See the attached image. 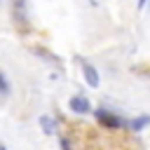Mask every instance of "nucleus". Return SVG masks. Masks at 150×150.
Here are the masks:
<instances>
[{"mask_svg": "<svg viewBox=\"0 0 150 150\" xmlns=\"http://www.w3.org/2000/svg\"><path fill=\"white\" fill-rule=\"evenodd\" d=\"M68 108L75 112V115H87V112H91V103H89V98L87 96H70V101H68Z\"/></svg>", "mask_w": 150, "mask_h": 150, "instance_id": "1", "label": "nucleus"}, {"mask_svg": "<svg viewBox=\"0 0 150 150\" xmlns=\"http://www.w3.org/2000/svg\"><path fill=\"white\" fill-rule=\"evenodd\" d=\"M96 120H98L103 127H108V129H120V127H122V120L115 117L110 110H103V108L96 110Z\"/></svg>", "mask_w": 150, "mask_h": 150, "instance_id": "2", "label": "nucleus"}, {"mask_svg": "<svg viewBox=\"0 0 150 150\" xmlns=\"http://www.w3.org/2000/svg\"><path fill=\"white\" fill-rule=\"evenodd\" d=\"M82 73H84V80H87V84L91 87V89H96L98 84H101V77H98V70L89 63V61H82Z\"/></svg>", "mask_w": 150, "mask_h": 150, "instance_id": "3", "label": "nucleus"}, {"mask_svg": "<svg viewBox=\"0 0 150 150\" xmlns=\"http://www.w3.org/2000/svg\"><path fill=\"white\" fill-rule=\"evenodd\" d=\"M40 127H42V131H45V134H54V129H56V122H54L52 117L42 115V117H40Z\"/></svg>", "mask_w": 150, "mask_h": 150, "instance_id": "4", "label": "nucleus"}, {"mask_svg": "<svg viewBox=\"0 0 150 150\" xmlns=\"http://www.w3.org/2000/svg\"><path fill=\"white\" fill-rule=\"evenodd\" d=\"M148 124H150V117L145 115V117H136V120H131V122H129V129H131V131H141V129L148 127Z\"/></svg>", "mask_w": 150, "mask_h": 150, "instance_id": "5", "label": "nucleus"}, {"mask_svg": "<svg viewBox=\"0 0 150 150\" xmlns=\"http://www.w3.org/2000/svg\"><path fill=\"white\" fill-rule=\"evenodd\" d=\"M12 94V87H9V80H7V75L0 70V96H9Z\"/></svg>", "mask_w": 150, "mask_h": 150, "instance_id": "6", "label": "nucleus"}, {"mask_svg": "<svg viewBox=\"0 0 150 150\" xmlns=\"http://www.w3.org/2000/svg\"><path fill=\"white\" fill-rule=\"evenodd\" d=\"M61 148H63V150H70V143H68L66 138H61Z\"/></svg>", "mask_w": 150, "mask_h": 150, "instance_id": "7", "label": "nucleus"}, {"mask_svg": "<svg viewBox=\"0 0 150 150\" xmlns=\"http://www.w3.org/2000/svg\"><path fill=\"white\" fill-rule=\"evenodd\" d=\"M145 5H148V0H138V9H143Z\"/></svg>", "mask_w": 150, "mask_h": 150, "instance_id": "8", "label": "nucleus"}, {"mask_svg": "<svg viewBox=\"0 0 150 150\" xmlns=\"http://www.w3.org/2000/svg\"><path fill=\"white\" fill-rule=\"evenodd\" d=\"M89 2H91V5H98V0H89Z\"/></svg>", "mask_w": 150, "mask_h": 150, "instance_id": "9", "label": "nucleus"}, {"mask_svg": "<svg viewBox=\"0 0 150 150\" xmlns=\"http://www.w3.org/2000/svg\"><path fill=\"white\" fill-rule=\"evenodd\" d=\"M0 150H7V148H5V145H0Z\"/></svg>", "mask_w": 150, "mask_h": 150, "instance_id": "10", "label": "nucleus"}]
</instances>
